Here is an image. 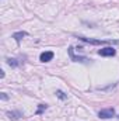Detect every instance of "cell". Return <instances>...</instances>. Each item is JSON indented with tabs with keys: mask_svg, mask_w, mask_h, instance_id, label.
<instances>
[{
	"mask_svg": "<svg viewBox=\"0 0 119 121\" xmlns=\"http://www.w3.org/2000/svg\"><path fill=\"white\" fill-rule=\"evenodd\" d=\"M7 116H8L10 120H17L18 117H21V113L20 111H13V113L10 111V113H7Z\"/></svg>",
	"mask_w": 119,
	"mask_h": 121,
	"instance_id": "7",
	"label": "cell"
},
{
	"mask_svg": "<svg viewBox=\"0 0 119 121\" xmlns=\"http://www.w3.org/2000/svg\"><path fill=\"white\" fill-rule=\"evenodd\" d=\"M115 116V110L114 108H104L98 113V117L102 118V120H107V118H112Z\"/></svg>",
	"mask_w": 119,
	"mask_h": 121,
	"instance_id": "2",
	"label": "cell"
},
{
	"mask_svg": "<svg viewBox=\"0 0 119 121\" xmlns=\"http://www.w3.org/2000/svg\"><path fill=\"white\" fill-rule=\"evenodd\" d=\"M98 54H99L101 56H114V55L116 54V51H115L112 47H107V48L99 49V51H98Z\"/></svg>",
	"mask_w": 119,
	"mask_h": 121,
	"instance_id": "3",
	"label": "cell"
},
{
	"mask_svg": "<svg viewBox=\"0 0 119 121\" xmlns=\"http://www.w3.org/2000/svg\"><path fill=\"white\" fill-rule=\"evenodd\" d=\"M56 94H58V97H59V99H62V100H64V99H66V96H64V93H63V91L58 90V91H56Z\"/></svg>",
	"mask_w": 119,
	"mask_h": 121,
	"instance_id": "10",
	"label": "cell"
},
{
	"mask_svg": "<svg viewBox=\"0 0 119 121\" xmlns=\"http://www.w3.org/2000/svg\"><path fill=\"white\" fill-rule=\"evenodd\" d=\"M7 63H8L10 66H13V68H16V66H18V65H20V62H18L17 59H11V58H8V59H7Z\"/></svg>",
	"mask_w": 119,
	"mask_h": 121,
	"instance_id": "8",
	"label": "cell"
},
{
	"mask_svg": "<svg viewBox=\"0 0 119 121\" xmlns=\"http://www.w3.org/2000/svg\"><path fill=\"white\" fill-rule=\"evenodd\" d=\"M69 54H70V56H71V59L74 60V62H87V58H79V56H74V52H73V47H70L69 48Z\"/></svg>",
	"mask_w": 119,
	"mask_h": 121,
	"instance_id": "5",
	"label": "cell"
},
{
	"mask_svg": "<svg viewBox=\"0 0 119 121\" xmlns=\"http://www.w3.org/2000/svg\"><path fill=\"white\" fill-rule=\"evenodd\" d=\"M41 62H49V60L53 59V52L52 51H46V52H42L41 56H39Z\"/></svg>",
	"mask_w": 119,
	"mask_h": 121,
	"instance_id": "4",
	"label": "cell"
},
{
	"mask_svg": "<svg viewBox=\"0 0 119 121\" xmlns=\"http://www.w3.org/2000/svg\"><path fill=\"white\" fill-rule=\"evenodd\" d=\"M79 39L84 41V42H88V44H92V45H101V44H119V39H92V38H86V37H77Z\"/></svg>",
	"mask_w": 119,
	"mask_h": 121,
	"instance_id": "1",
	"label": "cell"
},
{
	"mask_svg": "<svg viewBox=\"0 0 119 121\" xmlns=\"http://www.w3.org/2000/svg\"><path fill=\"white\" fill-rule=\"evenodd\" d=\"M25 35H27L25 31H18V32H14V34H13V38H14L17 42H20V41L23 39V37H25Z\"/></svg>",
	"mask_w": 119,
	"mask_h": 121,
	"instance_id": "6",
	"label": "cell"
},
{
	"mask_svg": "<svg viewBox=\"0 0 119 121\" xmlns=\"http://www.w3.org/2000/svg\"><path fill=\"white\" fill-rule=\"evenodd\" d=\"M46 107H48L46 104H39V108H38V111H36V114H41V113H42L44 110H46Z\"/></svg>",
	"mask_w": 119,
	"mask_h": 121,
	"instance_id": "9",
	"label": "cell"
},
{
	"mask_svg": "<svg viewBox=\"0 0 119 121\" xmlns=\"http://www.w3.org/2000/svg\"><path fill=\"white\" fill-rule=\"evenodd\" d=\"M1 99H3V100H7V96H6V93H1Z\"/></svg>",
	"mask_w": 119,
	"mask_h": 121,
	"instance_id": "11",
	"label": "cell"
}]
</instances>
